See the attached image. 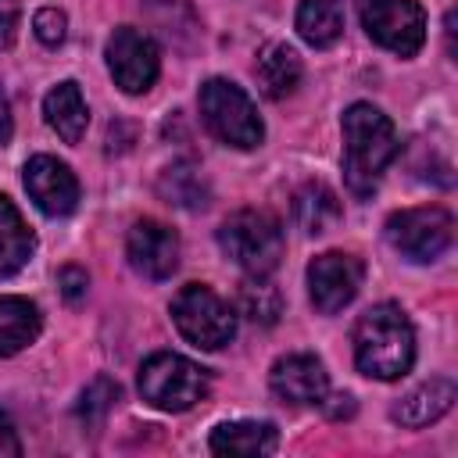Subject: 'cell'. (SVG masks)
Here are the masks:
<instances>
[{
  "mask_svg": "<svg viewBox=\"0 0 458 458\" xmlns=\"http://www.w3.org/2000/svg\"><path fill=\"white\" fill-rule=\"evenodd\" d=\"M454 383L447 376H433L429 383H419L415 390H408L394 408H390V419L401 422L404 429H422L429 422H437L440 415L451 411L454 404Z\"/></svg>",
  "mask_w": 458,
  "mask_h": 458,
  "instance_id": "obj_14",
  "label": "cell"
},
{
  "mask_svg": "<svg viewBox=\"0 0 458 458\" xmlns=\"http://www.w3.org/2000/svg\"><path fill=\"white\" fill-rule=\"evenodd\" d=\"M208 372L172 351H157L140 365V394L161 411H186L208 397Z\"/></svg>",
  "mask_w": 458,
  "mask_h": 458,
  "instance_id": "obj_5",
  "label": "cell"
},
{
  "mask_svg": "<svg viewBox=\"0 0 458 458\" xmlns=\"http://www.w3.org/2000/svg\"><path fill=\"white\" fill-rule=\"evenodd\" d=\"M57 286H61V293H64V301H68V304H79V301L86 297L89 279H86V272H82V268L64 265V268L57 272Z\"/></svg>",
  "mask_w": 458,
  "mask_h": 458,
  "instance_id": "obj_26",
  "label": "cell"
},
{
  "mask_svg": "<svg viewBox=\"0 0 458 458\" xmlns=\"http://www.w3.org/2000/svg\"><path fill=\"white\" fill-rule=\"evenodd\" d=\"M293 218L308 236H322L340 225L344 208H340V197L326 182H308L293 197Z\"/></svg>",
  "mask_w": 458,
  "mask_h": 458,
  "instance_id": "obj_18",
  "label": "cell"
},
{
  "mask_svg": "<svg viewBox=\"0 0 458 458\" xmlns=\"http://www.w3.org/2000/svg\"><path fill=\"white\" fill-rule=\"evenodd\" d=\"M297 32L311 47H333L344 36V0H301Z\"/></svg>",
  "mask_w": 458,
  "mask_h": 458,
  "instance_id": "obj_21",
  "label": "cell"
},
{
  "mask_svg": "<svg viewBox=\"0 0 458 458\" xmlns=\"http://www.w3.org/2000/svg\"><path fill=\"white\" fill-rule=\"evenodd\" d=\"M218 247L243 272L268 276V272H276V265L283 258V225L265 208H240L222 222Z\"/></svg>",
  "mask_w": 458,
  "mask_h": 458,
  "instance_id": "obj_3",
  "label": "cell"
},
{
  "mask_svg": "<svg viewBox=\"0 0 458 458\" xmlns=\"http://www.w3.org/2000/svg\"><path fill=\"white\" fill-rule=\"evenodd\" d=\"M240 311L261 326H272L283 311V297L279 290L265 279V276H250L243 286H240Z\"/></svg>",
  "mask_w": 458,
  "mask_h": 458,
  "instance_id": "obj_23",
  "label": "cell"
},
{
  "mask_svg": "<svg viewBox=\"0 0 458 458\" xmlns=\"http://www.w3.org/2000/svg\"><path fill=\"white\" fill-rule=\"evenodd\" d=\"M36 250V236L25 225L21 211L0 197V276H14L18 268H25V261Z\"/></svg>",
  "mask_w": 458,
  "mask_h": 458,
  "instance_id": "obj_20",
  "label": "cell"
},
{
  "mask_svg": "<svg viewBox=\"0 0 458 458\" xmlns=\"http://www.w3.org/2000/svg\"><path fill=\"white\" fill-rule=\"evenodd\" d=\"M386 240L401 258H408L415 265H426V261H437L451 247L454 218L440 204L404 208V211H394L386 218Z\"/></svg>",
  "mask_w": 458,
  "mask_h": 458,
  "instance_id": "obj_7",
  "label": "cell"
},
{
  "mask_svg": "<svg viewBox=\"0 0 458 458\" xmlns=\"http://www.w3.org/2000/svg\"><path fill=\"white\" fill-rule=\"evenodd\" d=\"M268 386L283 404L304 408V404H322L329 390V376L315 354H283L268 372Z\"/></svg>",
  "mask_w": 458,
  "mask_h": 458,
  "instance_id": "obj_13",
  "label": "cell"
},
{
  "mask_svg": "<svg viewBox=\"0 0 458 458\" xmlns=\"http://www.w3.org/2000/svg\"><path fill=\"white\" fill-rule=\"evenodd\" d=\"M197 104H200V118L215 140L240 147V150H250L265 140V125L258 118V107L236 82L208 79L197 93Z\"/></svg>",
  "mask_w": 458,
  "mask_h": 458,
  "instance_id": "obj_4",
  "label": "cell"
},
{
  "mask_svg": "<svg viewBox=\"0 0 458 458\" xmlns=\"http://www.w3.org/2000/svg\"><path fill=\"white\" fill-rule=\"evenodd\" d=\"M125 254L143 279H168L179 268V236L157 218H140L129 229Z\"/></svg>",
  "mask_w": 458,
  "mask_h": 458,
  "instance_id": "obj_12",
  "label": "cell"
},
{
  "mask_svg": "<svg viewBox=\"0 0 458 458\" xmlns=\"http://www.w3.org/2000/svg\"><path fill=\"white\" fill-rule=\"evenodd\" d=\"M21 179H25V190L32 197V204L43 215L61 218V215L75 211V204H79V179H75V172L64 161L50 157V154H36V157L25 161V175Z\"/></svg>",
  "mask_w": 458,
  "mask_h": 458,
  "instance_id": "obj_11",
  "label": "cell"
},
{
  "mask_svg": "<svg viewBox=\"0 0 458 458\" xmlns=\"http://www.w3.org/2000/svg\"><path fill=\"white\" fill-rule=\"evenodd\" d=\"M397 129L372 104H351L344 111V175L354 197H369L397 157Z\"/></svg>",
  "mask_w": 458,
  "mask_h": 458,
  "instance_id": "obj_1",
  "label": "cell"
},
{
  "mask_svg": "<svg viewBox=\"0 0 458 458\" xmlns=\"http://www.w3.org/2000/svg\"><path fill=\"white\" fill-rule=\"evenodd\" d=\"M11 132H14V122H11V104H7V93H4V86H0V147L11 140Z\"/></svg>",
  "mask_w": 458,
  "mask_h": 458,
  "instance_id": "obj_29",
  "label": "cell"
},
{
  "mask_svg": "<svg viewBox=\"0 0 458 458\" xmlns=\"http://www.w3.org/2000/svg\"><path fill=\"white\" fill-rule=\"evenodd\" d=\"M254 75H258V86L268 100H283L290 97L297 86H301V57L293 47L286 43H268L261 54H258V64H254Z\"/></svg>",
  "mask_w": 458,
  "mask_h": 458,
  "instance_id": "obj_15",
  "label": "cell"
},
{
  "mask_svg": "<svg viewBox=\"0 0 458 458\" xmlns=\"http://www.w3.org/2000/svg\"><path fill=\"white\" fill-rule=\"evenodd\" d=\"M361 276H365V265L354 254L326 250V254L311 258V265H308V293H311L315 311H322V315L344 311L354 301V293L361 286Z\"/></svg>",
  "mask_w": 458,
  "mask_h": 458,
  "instance_id": "obj_10",
  "label": "cell"
},
{
  "mask_svg": "<svg viewBox=\"0 0 458 458\" xmlns=\"http://www.w3.org/2000/svg\"><path fill=\"white\" fill-rule=\"evenodd\" d=\"M172 322L204 351H218L236 336V311L204 283H190L172 297Z\"/></svg>",
  "mask_w": 458,
  "mask_h": 458,
  "instance_id": "obj_6",
  "label": "cell"
},
{
  "mask_svg": "<svg viewBox=\"0 0 458 458\" xmlns=\"http://www.w3.org/2000/svg\"><path fill=\"white\" fill-rule=\"evenodd\" d=\"M39 329L43 318L29 297H0V358H11L36 344Z\"/></svg>",
  "mask_w": 458,
  "mask_h": 458,
  "instance_id": "obj_17",
  "label": "cell"
},
{
  "mask_svg": "<svg viewBox=\"0 0 458 458\" xmlns=\"http://www.w3.org/2000/svg\"><path fill=\"white\" fill-rule=\"evenodd\" d=\"M279 433L272 422H222L211 433L215 454H272Z\"/></svg>",
  "mask_w": 458,
  "mask_h": 458,
  "instance_id": "obj_19",
  "label": "cell"
},
{
  "mask_svg": "<svg viewBox=\"0 0 458 458\" xmlns=\"http://www.w3.org/2000/svg\"><path fill=\"white\" fill-rule=\"evenodd\" d=\"M354 361L365 376L372 379H401L411 361H415V329L408 322V315L383 301L372 304L358 322H354Z\"/></svg>",
  "mask_w": 458,
  "mask_h": 458,
  "instance_id": "obj_2",
  "label": "cell"
},
{
  "mask_svg": "<svg viewBox=\"0 0 458 458\" xmlns=\"http://www.w3.org/2000/svg\"><path fill=\"white\" fill-rule=\"evenodd\" d=\"M18 36V0H0V50H7Z\"/></svg>",
  "mask_w": 458,
  "mask_h": 458,
  "instance_id": "obj_27",
  "label": "cell"
},
{
  "mask_svg": "<svg viewBox=\"0 0 458 458\" xmlns=\"http://www.w3.org/2000/svg\"><path fill=\"white\" fill-rule=\"evenodd\" d=\"M107 68L114 86H122V93L140 97L157 82V72H161L157 43L132 25H118L107 39Z\"/></svg>",
  "mask_w": 458,
  "mask_h": 458,
  "instance_id": "obj_9",
  "label": "cell"
},
{
  "mask_svg": "<svg viewBox=\"0 0 458 458\" xmlns=\"http://www.w3.org/2000/svg\"><path fill=\"white\" fill-rule=\"evenodd\" d=\"M21 454V440H18V429L11 422L7 411H0V458H18Z\"/></svg>",
  "mask_w": 458,
  "mask_h": 458,
  "instance_id": "obj_28",
  "label": "cell"
},
{
  "mask_svg": "<svg viewBox=\"0 0 458 458\" xmlns=\"http://www.w3.org/2000/svg\"><path fill=\"white\" fill-rule=\"evenodd\" d=\"M361 25L379 47L401 57L419 54L426 43V14L415 0H361Z\"/></svg>",
  "mask_w": 458,
  "mask_h": 458,
  "instance_id": "obj_8",
  "label": "cell"
},
{
  "mask_svg": "<svg viewBox=\"0 0 458 458\" xmlns=\"http://www.w3.org/2000/svg\"><path fill=\"white\" fill-rule=\"evenodd\" d=\"M32 29H36V39H39V43H47V47H57V43L64 39L68 18H64V11H57V7H43V11H36V18H32Z\"/></svg>",
  "mask_w": 458,
  "mask_h": 458,
  "instance_id": "obj_25",
  "label": "cell"
},
{
  "mask_svg": "<svg viewBox=\"0 0 458 458\" xmlns=\"http://www.w3.org/2000/svg\"><path fill=\"white\" fill-rule=\"evenodd\" d=\"M43 114H47V125L64 143H79L86 125H89V111H86V100L79 93V82H72V79L57 82L43 100Z\"/></svg>",
  "mask_w": 458,
  "mask_h": 458,
  "instance_id": "obj_16",
  "label": "cell"
},
{
  "mask_svg": "<svg viewBox=\"0 0 458 458\" xmlns=\"http://www.w3.org/2000/svg\"><path fill=\"white\" fill-rule=\"evenodd\" d=\"M118 401V383H111L107 376H100V379H93L86 390H82V401H79V415L89 422V426H97L107 411H111V404Z\"/></svg>",
  "mask_w": 458,
  "mask_h": 458,
  "instance_id": "obj_24",
  "label": "cell"
},
{
  "mask_svg": "<svg viewBox=\"0 0 458 458\" xmlns=\"http://www.w3.org/2000/svg\"><path fill=\"white\" fill-rule=\"evenodd\" d=\"M157 190L168 197V204H179V208H190V211H197V208L208 204V182H204V175L193 165H172V168H165Z\"/></svg>",
  "mask_w": 458,
  "mask_h": 458,
  "instance_id": "obj_22",
  "label": "cell"
}]
</instances>
